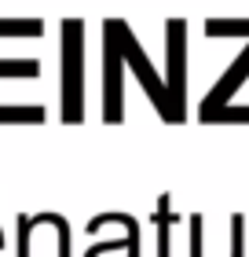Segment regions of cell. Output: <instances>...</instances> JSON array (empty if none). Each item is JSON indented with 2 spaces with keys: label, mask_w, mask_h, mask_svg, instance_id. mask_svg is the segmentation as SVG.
<instances>
[{
  "label": "cell",
  "mask_w": 249,
  "mask_h": 257,
  "mask_svg": "<svg viewBox=\"0 0 249 257\" xmlns=\"http://www.w3.org/2000/svg\"><path fill=\"white\" fill-rule=\"evenodd\" d=\"M110 26H114V37H117V44H121V55H125L128 70H132V74H136V81L143 85L147 99L154 103V110H158V118H161V121H169V99H165V77H161L158 70L150 66L147 52L139 48V41H136V33H132V26H128V22H121V19H110Z\"/></svg>",
  "instance_id": "3"
},
{
  "label": "cell",
  "mask_w": 249,
  "mask_h": 257,
  "mask_svg": "<svg viewBox=\"0 0 249 257\" xmlns=\"http://www.w3.org/2000/svg\"><path fill=\"white\" fill-rule=\"evenodd\" d=\"M0 257H4V228H0Z\"/></svg>",
  "instance_id": "13"
},
{
  "label": "cell",
  "mask_w": 249,
  "mask_h": 257,
  "mask_svg": "<svg viewBox=\"0 0 249 257\" xmlns=\"http://www.w3.org/2000/svg\"><path fill=\"white\" fill-rule=\"evenodd\" d=\"M0 77H41L37 59H0Z\"/></svg>",
  "instance_id": "10"
},
{
  "label": "cell",
  "mask_w": 249,
  "mask_h": 257,
  "mask_svg": "<svg viewBox=\"0 0 249 257\" xmlns=\"http://www.w3.org/2000/svg\"><path fill=\"white\" fill-rule=\"evenodd\" d=\"M165 99H169V125L187 118V22H165Z\"/></svg>",
  "instance_id": "2"
},
{
  "label": "cell",
  "mask_w": 249,
  "mask_h": 257,
  "mask_svg": "<svg viewBox=\"0 0 249 257\" xmlns=\"http://www.w3.org/2000/svg\"><path fill=\"white\" fill-rule=\"evenodd\" d=\"M59 85H63V121L77 125L85 121V22L66 19L63 22V48H59Z\"/></svg>",
  "instance_id": "1"
},
{
  "label": "cell",
  "mask_w": 249,
  "mask_h": 257,
  "mask_svg": "<svg viewBox=\"0 0 249 257\" xmlns=\"http://www.w3.org/2000/svg\"><path fill=\"white\" fill-rule=\"evenodd\" d=\"M245 81H249V41H245V48H242L238 59H231V66L223 70V77L205 92V99H201V107H198V121L209 125L234 96H238V88L245 85Z\"/></svg>",
  "instance_id": "5"
},
{
  "label": "cell",
  "mask_w": 249,
  "mask_h": 257,
  "mask_svg": "<svg viewBox=\"0 0 249 257\" xmlns=\"http://www.w3.org/2000/svg\"><path fill=\"white\" fill-rule=\"evenodd\" d=\"M44 33V22L41 19H0V37H11V41H30V37H41Z\"/></svg>",
  "instance_id": "9"
},
{
  "label": "cell",
  "mask_w": 249,
  "mask_h": 257,
  "mask_svg": "<svg viewBox=\"0 0 249 257\" xmlns=\"http://www.w3.org/2000/svg\"><path fill=\"white\" fill-rule=\"evenodd\" d=\"M150 220H154V235H158V242H154V257H169V246H172V242H169V239H172V228H176V224H183V217H180V213H172V195H169V191L158 195Z\"/></svg>",
  "instance_id": "6"
},
{
  "label": "cell",
  "mask_w": 249,
  "mask_h": 257,
  "mask_svg": "<svg viewBox=\"0 0 249 257\" xmlns=\"http://www.w3.org/2000/svg\"><path fill=\"white\" fill-rule=\"evenodd\" d=\"M205 37H220V41H227V37H245L249 41V19H209L205 22Z\"/></svg>",
  "instance_id": "8"
},
{
  "label": "cell",
  "mask_w": 249,
  "mask_h": 257,
  "mask_svg": "<svg viewBox=\"0 0 249 257\" xmlns=\"http://www.w3.org/2000/svg\"><path fill=\"white\" fill-rule=\"evenodd\" d=\"M227 231H231V257H245V217L231 213Z\"/></svg>",
  "instance_id": "11"
},
{
  "label": "cell",
  "mask_w": 249,
  "mask_h": 257,
  "mask_svg": "<svg viewBox=\"0 0 249 257\" xmlns=\"http://www.w3.org/2000/svg\"><path fill=\"white\" fill-rule=\"evenodd\" d=\"M212 121H249V107H223Z\"/></svg>",
  "instance_id": "12"
},
{
  "label": "cell",
  "mask_w": 249,
  "mask_h": 257,
  "mask_svg": "<svg viewBox=\"0 0 249 257\" xmlns=\"http://www.w3.org/2000/svg\"><path fill=\"white\" fill-rule=\"evenodd\" d=\"M52 213H55V209H52ZM52 213L44 209V213H19L15 217V239H19L15 257H33V231H37L41 224L52 228Z\"/></svg>",
  "instance_id": "7"
},
{
  "label": "cell",
  "mask_w": 249,
  "mask_h": 257,
  "mask_svg": "<svg viewBox=\"0 0 249 257\" xmlns=\"http://www.w3.org/2000/svg\"><path fill=\"white\" fill-rule=\"evenodd\" d=\"M121 74H125V55L114 37L110 19L103 22V121H121L125 118V92H121Z\"/></svg>",
  "instance_id": "4"
}]
</instances>
